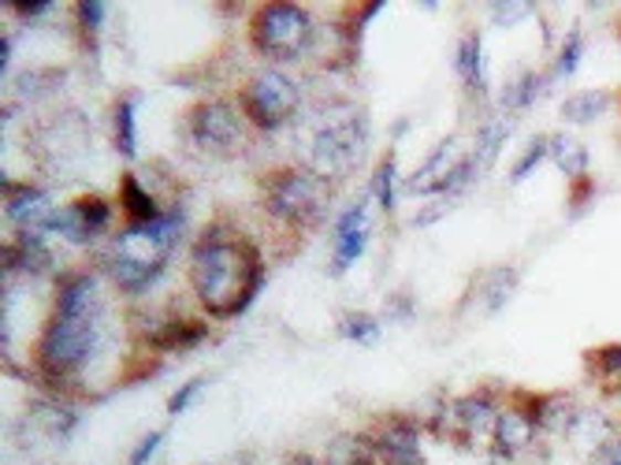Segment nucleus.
I'll use <instances>...</instances> for the list:
<instances>
[{"label": "nucleus", "instance_id": "nucleus-30", "mask_svg": "<svg viewBox=\"0 0 621 465\" xmlns=\"http://www.w3.org/2000/svg\"><path fill=\"white\" fill-rule=\"evenodd\" d=\"M339 336L346 342H358V347H376L380 336H383V325L372 317V313L350 309V313H343V317H339Z\"/></svg>", "mask_w": 621, "mask_h": 465}, {"label": "nucleus", "instance_id": "nucleus-13", "mask_svg": "<svg viewBox=\"0 0 621 465\" xmlns=\"http://www.w3.org/2000/svg\"><path fill=\"white\" fill-rule=\"evenodd\" d=\"M4 216L12 220L19 231H42L49 228V220L56 216V205L45 190L38 187H15L4 179Z\"/></svg>", "mask_w": 621, "mask_h": 465}, {"label": "nucleus", "instance_id": "nucleus-21", "mask_svg": "<svg viewBox=\"0 0 621 465\" xmlns=\"http://www.w3.org/2000/svg\"><path fill=\"white\" fill-rule=\"evenodd\" d=\"M566 440L580 454H603L610 447V418L603 410H580Z\"/></svg>", "mask_w": 621, "mask_h": 465}, {"label": "nucleus", "instance_id": "nucleus-24", "mask_svg": "<svg viewBox=\"0 0 621 465\" xmlns=\"http://www.w3.org/2000/svg\"><path fill=\"white\" fill-rule=\"evenodd\" d=\"M209 336V328L201 325V320H193V317H171L165 320L157 331H152V347L157 350H190V347H198V342H206Z\"/></svg>", "mask_w": 621, "mask_h": 465}, {"label": "nucleus", "instance_id": "nucleus-12", "mask_svg": "<svg viewBox=\"0 0 621 465\" xmlns=\"http://www.w3.org/2000/svg\"><path fill=\"white\" fill-rule=\"evenodd\" d=\"M369 443L376 451V462L383 465H424L421 429L410 418H387L380 429H372Z\"/></svg>", "mask_w": 621, "mask_h": 465}, {"label": "nucleus", "instance_id": "nucleus-22", "mask_svg": "<svg viewBox=\"0 0 621 465\" xmlns=\"http://www.w3.org/2000/svg\"><path fill=\"white\" fill-rule=\"evenodd\" d=\"M547 89H551V75H539V71H522V75H514L511 83L503 86V97H498V105H503V116L533 108L536 97L547 94Z\"/></svg>", "mask_w": 621, "mask_h": 465}, {"label": "nucleus", "instance_id": "nucleus-18", "mask_svg": "<svg viewBox=\"0 0 621 465\" xmlns=\"http://www.w3.org/2000/svg\"><path fill=\"white\" fill-rule=\"evenodd\" d=\"M45 276L53 272V250L42 231H19L12 246H4V276Z\"/></svg>", "mask_w": 621, "mask_h": 465}, {"label": "nucleus", "instance_id": "nucleus-25", "mask_svg": "<svg viewBox=\"0 0 621 465\" xmlns=\"http://www.w3.org/2000/svg\"><path fill=\"white\" fill-rule=\"evenodd\" d=\"M119 201H124V212H127L130 228L152 224V220L165 212V209L157 205V198H152L149 190L141 187L138 176H124V179H119Z\"/></svg>", "mask_w": 621, "mask_h": 465}, {"label": "nucleus", "instance_id": "nucleus-32", "mask_svg": "<svg viewBox=\"0 0 621 465\" xmlns=\"http://www.w3.org/2000/svg\"><path fill=\"white\" fill-rule=\"evenodd\" d=\"M394 187H399V160H394V154H387L380 160V168H376V176H372V194L376 201H380V209L383 212H394Z\"/></svg>", "mask_w": 621, "mask_h": 465}, {"label": "nucleus", "instance_id": "nucleus-34", "mask_svg": "<svg viewBox=\"0 0 621 465\" xmlns=\"http://www.w3.org/2000/svg\"><path fill=\"white\" fill-rule=\"evenodd\" d=\"M580 56H585V38H580V30L573 27L566 34V42L562 49H558V56H555V67H551V83H558V78H569V75H577V67H580Z\"/></svg>", "mask_w": 621, "mask_h": 465}, {"label": "nucleus", "instance_id": "nucleus-31", "mask_svg": "<svg viewBox=\"0 0 621 465\" xmlns=\"http://www.w3.org/2000/svg\"><path fill=\"white\" fill-rule=\"evenodd\" d=\"M64 86V71H27V75H19L15 78V94L19 97H38V101H45V97H53L56 89Z\"/></svg>", "mask_w": 621, "mask_h": 465}, {"label": "nucleus", "instance_id": "nucleus-7", "mask_svg": "<svg viewBox=\"0 0 621 465\" xmlns=\"http://www.w3.org/2000/svg\"><path fill=\"white\" fill-rule=\"evenodd\" d=\"M302 108V89L283 71H257L246 86H242V116L257 130H280L287 127Z\"/></svg>", "mask_w": 621, "mask_h": 465}, {"label": "nucleus", "instance_id": "nucleus-11", "mask_svg": "<svg viewBox=\"0 0 621 465\" xmlns=\"http://www.w3.org/2000/svg\"><path fill=\"white\" fill-rule=\"evenodd\" d=\"M112 209L101 194H83L75 201H67L64 209H56V216L49 220L45 235H60L71 246H90L108 231Z\"/></svg>", "mask_w": 621, "mask_h": 465}, {"label": "nucleus", "instance_id": "nucleus-39", "mask_svg": "<svg viewBox=\"0 0 621 465\" xmlns=\"http://www.w3.org/2000/svg\"><path fill=\"white\" fill-rule=\"evenodd\" d=\"M160 443H165V432H160V429H157V432H149V436L141 440L135 451H130V465H149V462H152V454L160 451Z\"/></svg>", "mask_w": 621, "mask_h": 465}, {"label": "nucleus", "instance_id": "nucleus-27", "mask_svg": "<svg viewBox=\"0 0 621 465\" xmlns=\"http://www.w3.org/2000/svg\"><path fill=\"white\" fill-rule=\"evenodd\" d=\"M511 116H495V119H484V127L476 130V146H473V160H476V168L487 171L495 165V157H498V149L506 146V138H511Z\"/></svg>", "mask_w": 621, "mask_h": 465}, {"label": "nucleus", "instance_id": "nucleus-43", "mask_svg": "<svg viewBox=\"0 0 621 465\" xmlns=\"http://www.w3.org/2000/svg\"><path fill=\"white\" fill-rule=\"evenodd\" d=\"M618 38H621V27H618Z\"/></svg>", "mask_w": 621, "mask_h": 465}, {"label": "nucleus", "instance_id": "nucleus-20", "mask_svg": "<svg viewBox=\"0 0 621 465\" xmlns=\"http://www.w3.org/2000/svg\"><path fill=\"white\" fill-rule=\"evenodd\" d=\"M528 413L536 418V429L547 432V436H569L580 406H577L573 391H551V395H539L536 406Z\"/></svg>", "mask_w": 621, "mask_h": 465}, {"label": "nucleus", "instance_id": "nucleus-5", "mask_svg": "<svg viewBox=\"0 0 621 465\" xmlns=\"http://www.w3.org/2000/svg\"><path fill=\"white\" fill-rule=\"evenodd\" d=\"M97 353V320L94 317H53L45 320L42 336H38V369L49 380H71L78 377Z\"/></svg>", "mask_w": 621, "mask_h": 465}, {"label": "nucleus", "instance_id": "nucleus-3", "mask_svg": "<svg viewBox=\"0 0 621 465\" xmlns=\"http://www.w3.org/2000/svg\"><path fill=\"white\" fill-rule=\"evenodd\" d=\"M331 179L320 176L313 165H291L269 171L261 183V205L272 220H283L291 228H313L328 212Z\"/></svg>", "mask_w": 621, "mask_h": 465}, {"label": "nucleus", "instance_id": "nucleus-6", "mask_svg": "<svg viewBox=\"0 0 621 465\" xmlns=\"http://www.w3.org/2000/svg\"><path fill=\"white\" fill-rule=\"evenodd\" d=\"M309 42H313V15L302 4L280 0V4L257 8V15L250 19V45L264 60L287 64V60H298L309 49Z\"/></svg>", "mask_w": 621, "mask_h": 465}, {"label": "nucleus", "instance_id": "nucleus-19", "mask_svg": "<svg viewBox=\"0 0 621 465\" xmlns=\"http://www.w3.org/2000/svg\"><path fill=\"white\" fill-rule=\"evenodd\" d=\"M53 313L60 317H94L97 320V276L94 272H67L56 283Z\"/></svg>", "mask_w": 621, "mask_h": 465}, {"label": "nucleus", "instance_id": "nucleus-1", "mask_svg": "<svg viewBox=\"0 0 621 465\" xmlns=\"http://www.w3.org/2000/svg\"><path fill=\"white\" fill-rule=\"evenodd\" d=\"M190 287L209 317L231 320L246 313L264 287L257 246L235 228L212 224L190 250Z\"/></svg>", "mask_w": 621, "mask_h": 465}, {"label": "nucleus", "instance_id": "nucleus-15", "mask_svg": "<svg viewBox=\"0 0 621 465\" xmlns=\"http://www.w3.org/2000/svg\"><path fill=\"white\" fill-rule=\"evenodd\" d=\"M365 246H369V209H365V201L358 205L343 209L339 216H335V261L331 268L335 272H346L365 254Z\"/></svg>", "mask_w": 621, "mask_h": 465}, {"label": "nucleus", "instance_id": "nucleus-33", "mask_svg": "<svg viewBox=\"0 0 621 465\" xmlns=\"http://www.w3.org/2000/svg\"><path fill=\"white\" fill-rule=\"evenodd\" d=\"M585 366L599 380H621V342H607L585 353Z\"/></svg>", "mask_w": 621, "mask_h": 465}, {"label": "nucleus", "instance_id": "nucleus-17", "mask_svg": "<svg viewBox=\"0 0 621 465\" xmlns=\"http://www.w3.org/2000/svg\"><path fill=\"white\" fill-rule=\"evenodd\" d=\"M536 418L522 406H511V410H498V421H495V432H492V451L498 458H517V454H525L533 447L536 440Z\"/></svg>", "mask_w": 621, "mask_h": 465}, {"label": "nucleus", "instance_id": "nucleus-23", "mask_svg": "<svg viewBox=\"0 0 621 465\" xmlns=\"http://www.w3.org/2000/svg\"><path fill=\"white\" fill-rule=\"evenodd\" d=\"M454 71L462 75V83L470 94H484L487 86V75H484V45H481V34L470 30V34L457 42L454 49Z\"/></svg>", "mask_w": 621, "mask_h": 465}, {"label": "nucleus", "instance_id": "nucleus-2", "mask_svg": "<svg viewBox=\"0 0 621 465\" xmlns=\"http://www.w3.org/2000/svg\"><path fill=\"white\" fill-rule=\"evenodd\" d=\"M182 235H187V212L179 205L165 209L152 224L124 228L108 242V254H105L108 276L127 295H141V290H149L152 283L165 276Z\"/></svg>", "mask_w": 621, "mask_h": 465}, {"label": "nucleus", "instance_id": "nucleus-40", "mask_svg": "<svg viewBox=\"0 0 621 465\" xmlns=\"http://www.w3.org/2000/svg\"><path fill=\"white\" fill-rule=\"evenodd\" d=\"M12 12H19V19H45V12H53V4L42 0V4H23V0H12Z\"/></svg>", "mask_w": 621, "mask_h": 465}, {"label": "nucleus", "instance_id": "nucleus-16", "mask_svg": "<svg viewBox=\"0 0 621 465\" xmlns=\"http://www.w3.org/2000/svg\"><path fill=\"white\" fill-rule=\"evenodd\" d=\"M517 283H522V276H517V268H511V265L484 268L481 276L473 279L465 306H476L484 317H495V313L506 309V302L517 295Z\"/></svg>", "mask_w": 621, "mask_h": 465}, {"label": "nucleus", "instance_id": "nucleus-38", "mask_svg": "<svg viewBox=\"0 0 621 465\" xmlns=\"http://www.w3.org/2000/svg\"><path fill=\"white\" fill-rule=\"evenodd\" d=\"M75 19H78V30H83L86 38H94L101 23H105V12H108V4H101V0H83V4H75Z\"/></svg>", "mask_w": 621, "mask_h": 465}, {"label": "nucleus", "instance_id": "nucleus-26", "mask_svg": "<svg viewBox=\"0 0 621 465\" xmlns=\"http://www.w3.org/2000/svg\"><path fill=\"white\" fill-rule=\"evenodd\" d=\"M547 146H551V160L558 165V171H562V176H569V179L588 176V146L577 135H566V130H558V135L547 138Z\"/></svg>", "mask_w": 621, "mask_h": 465}, {"label": "nucleus", "instance_id": "nucleus-37", "mask_svg": "<svg viewBox=\"0 0 621 465\" xmlns=\"http://www.w3.org/2000/svg\"><path fill=\"white\" fill-rule=\"evenodd\" d=\"M487 12H492L495 27H517L536 15V4H522V0H517V4H492Z\"/></svg>", "mask_w": 621, "mask_h": 465}, {"label": "nucleus", "instance_id": "nucleus-4", "mask_svg": "<svg viewBox=\"0 0 621 465\" xmlns=\"http://www.w3.org/2000/svg\"><path fill=\"white\" fill-rule=\"evenodd\" d=\"M365 146H369V119L361 116V108H354L350 101L328 105L313 127L309 138V165L328 179H343L350 171H358Z\"/></svg>", "mask_w": 621, "mask_h": 465}, {"label": "nucleus", "instance_id": "nucleus-10", "mask_svg": "<svg viewBox=\"0 0 621 465\" xmlns=\"http://www.w3.org/2000/svg\"><path fill=\"white\" fill-rule=\"evenodd\" d=\"M495 421H498V410L495 402L487 395H465V399H454L446 402L440 410V418L432 424L443 432L446 440H457L462 447H476L484 436H492L495 432Z\"/></svg>", "mask_w": 621, "mask_h": 465}, {"label": "nucleus", "instance_id": "nucleus-9", "mask_svg": "<svg viewBox=\"0 0 621 465\" xmlns=\"http://www.w3.org/2000/svg\"><path fill=\"white\" fill-rule=\"evenodd\" d=\"M30 146L49 171H67L90 154V124L83 113H56L34 127Z\"/></svg>", "mask_w": 621, "mask_h": 465}, {"label": "nucleus", "instance_id": "nucleus-14", "mask_svg": "<svg viewBox=\"0 0 621 465\" xmlns=\"http://www.w3.org/2000/svg\"><path fill=\"white\" fill-rule=\"evenodd\" d=\"M457 141L454 135L443 138L440 146L432 149L429 160H424L421 168L413 171L410 179H406V190H410L413 198H443L446 194V183H451L454 168H457Z\"/></svg>", "mask_w": 621, "mask_h": 465}, {"label": "nucleus", "instance_id": "nucleus-28", "mask_svg": "<svg viewBox=\"0 0 621 465\" xmlns=\"http://www.w3.org/2000/svg\"><path fill=\"white\" fill-rule=\"evenodd\" d=\"M610 108V94L607 89H580V94L566 97L562 105V119L573 127H585V124H596L599 116H603Z\"/></svg>", "mask_w": 621, "mask_h": 465}, {"label": "nucleus", "instance_id": "nucleus-41", "mask_svg": "<svg viewBox=\"0 0 621 465\" xmlns=\"http://www.w3.org/2000/svg\"><path fill=\"white\" fill-rule=\"evenodd\" d=\"M15 53V38H0V71L8 75V60Z\"/></svg>", "mask_w": 621, "mask_h": 465}, {"label": "nucleus", "instance_id": "nucleus-42", "mask_svg": "<svg viewBox=\"0 0 621 465\" xmlns=\"http://www.w3.org/2000/svg\"><path fill=\"white\" fill-rule=\"evenodd\" d=\"M599 458H603V465H621V440L610 443V447L599 454Z\"/></svg>", "mask_w": 621, "mask_h": 465}, {"label": "nucleus", "instance_id": "nucleus-29", "mask_svg": "<svg viewBox=\"0 0 621 465\" xmlns=\"http://www.w3.org/2000/svg\"><path fill=\"white\" fill-rule=\"evenodd\" d=\"M116 146L127 160L138 157V94L116 101Z\"/></svg>", "mask_w": 621, "mask_h": 465}, {"label": "nucleus", "instance_id": "nucleus-36", "mask_svg": "<svg viewBox=\"0 0 621 465\" xmlns=\"http://www.w3.org/2000/svg\"><path fill=\"white\" fill-rule=\"evenodd\" d=\"M206 388H209V377H193V380H187V383H182V388L176 391V395L168 399V413H171V418H179L182 410H190V406H193V402H198V395H201V391H206Z\"/></svg>", "mask_w": 621, "mask_h": 465}, {"label": "nucleus", "instance_id": "nucleus-35", "mask_svg": "<svg viewBox=\"0 0 621 465\" xmlns=\"http://www.w3.org/2000/svg\"><path fill=\"white\" fill-rule=\"evenodd\" d=\"M544 157H551V146H547V138L539 135V138H533V146L525 149L522 154V160H517L514 165V171H511V183H525L528 176H533V171L544 165Z\"/></svg>", "mask_w": 621, "mask_h": 465}, {"label": "nucleus", "instance_id": "nucleus-8", "mask_svg": "<svg viewBox=\"0 0 621 465\" xmlns=\"http://www.w3.org/2000/svg\"><path fill=\"white\" fill-rule=\"evenodd\" d=\"M187 138L209 157H231L246 141V119L231 101H201L187 113Z\"/></svg>", "mask_w": 621, "mask_h": 465}]
</instances>
